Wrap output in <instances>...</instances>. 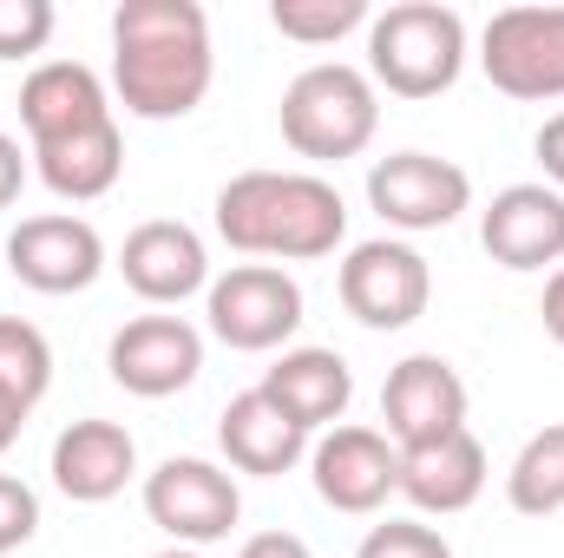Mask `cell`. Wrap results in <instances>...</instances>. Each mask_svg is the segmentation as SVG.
<instances>
[{"mask_svg": "<svg viewBox=\"0 0 564 558\" xmlns=\"http://www.w3.org/2000/svg\"><path fill=\"white\" fill-rule=\"evenodd\" d=\"M217 79L210 13L197 0H126L112 13V93L132 119H191Z\"/></svg>", "mask_w": 564, "mask_h": 558, "instance_id": "1", "label": "cell"}, {"mask_svg": "<svg viewBox=\"0 0 564 558\" xmlns=\"http://www.w3.org/2000/svg\"><path fill=\"white\" fill-rule=\"evenodd\" d=\"M217 237L243 257L315 264L348 237V204L315 171H237L217 191Z\"/></svg>", "mask_w": 564, "mask_h": 558, "instance_id": "2", "label": "cell"}, {"mask_svg": "<svg viewBox=\"0 0 564 558\" xmlns=\"http://www.w3.org/2000/svg\"><path fill=\"white\" fill-rule=\"evenodd\" d=\"M282 144L308 164H341V158H361L375 132H381V93L361 66H341V60H322V66H302L289 86H282Z\"/></svg>", "mask_w": 564, "mask_h": 558, "instance_id": "3", "label": "cell"}, {"mask_svg": "<svg viewBox=\"0 0 564 558\" xmlns=\"http://www.w3.org/2000/svg\"><path fill=\"white\" fill-rule=\"evenodd\" d=\"M466 73V20L440 0H401L368 20V79L394 99H440Z\"/></svg>", "mask_w": 564, "mask_h": 558, "instance_id": "4", "label": "cell"}, {"mask_svg": "<svg viewBox=\"0 0 564 558\" xmlns=\"http://www.w3.org/2000/svg\"><path fill=\"white\" fill-rule=\"evenodd\" d=\"M144 513L158 533H171V546H217L230 539V526L243 519V493L237 473H224L217 460L197 453H171L164 466L144 473Z\"/></svg>", "mask_w": 564, "mask_h": 558, "instance_id": "5", "label": "cell"}, {"mask_svg": "<svg viewBox=\"0 0 564 558\" xmlns=\"http://www.w3.org/2000/svg\"><path fill=\"white\" fill-rule=\"evenodd\" d=\"M210 335L237 355H270L302 329V282L282 264H237L204 289Z\"/></svg>", "mask_w": 564, "mask_h": 558, "instance_id": "6", "label": "cell"}, {"mask_svg": "<svg viewBox=\"0 0 564 558\" xmlns=\"http://www.w3.org/2000/svg\"><path fill=\"white\" fill-rule=\"evenodd\" d=\"M479 66L506 99H564V7H499L479 33Z\"/></svg>", "mask_w": 564, "mask_h": 558, "instance_id": "7", "label": "cell"}, {"mask_svg": "<svg viewBox=\"0 0 564 558\" xmlns=\"http://www.w3.org/2000/svg\"><path fill=\"white\" fill-rule=\"evenodd\" d=\"M368 204H375L381 224L421 237V230L459 224V211H473V178L453 158H433V151H388L368 171Z\"/></svg>", "mask_w": 564, "mask_h": 558, "instance_id": "8", "label": "cell"}, {"mask_svg": "<svg viewBox=\"0 0 564 558\" xmlns=\"http://www.w3.org/2000/svg\"><path fill=\"white\" fill-rule=\"evenodd\" d=\"M335 289H341V309L361 329H408V322H421L426 302H433V270H426V257L414 244L375 237V244L348 250Z\"/></svg>", "mask_w": 564, "mask_h": 558, "instance_id": "9", "label": "cell"}, {"mask_svg": "<svg viewBox=\"0 0 564 558\" xmlns=\"http://www.w3.org/2000/svg\"><path fill=\"white\" fill-rule=\"evenodd\" d=\"M308 480L322 506L368 519L388 506V493H401V447L381 427H328L308 447Z\"/></svg>", "mask_w": 564, "mask_h": 558, "instance_id": "10", "label": "cell"}, {"mask_svg": "<svg viewBox=\"0 0 564 558\" xmlns=\"http://www.w3.org/2000/svg\"><path fill=\"white\" fill-rule=\"evenodd\" d=\"M106 368H112V382H119L126 395H139V401H171V395H184V388L204 375V335H197V322H184V315H132V322L112 335Z\"/></svg>", "mask_w": 564, "mask_h": 558, "instance_id": "11", "label": "cell"}, {"mask_svg": "<svg viewBox=\"0 0 564 558\" xmlns=\"http://www.w3.org/2000/svg\"><path fill=\"white\" fill-rule=\"evenodd\" d=\"M7 270L26 289H40V296H79L106 270V237L73 211L20 217L13 237H7Z\"/></svg>", "mask_w": 564, "mask_h": 558, "instance_id": "12", "label": "cell"}, {"mask_svg": "<svg viewBox=\"0 0 564 558\" xmlns=\"http://www.w3.org/2000/svg\"><path fill=\"white\" fill-rule=\"evenodd\" d=\"M381 433L394 447H426L440 433H459L466 427V382L446 355H408L388 368V388H381Z\"/></svg>", "mask_w": 564, "mask_h": 558, "instance_id": "13", "label": "cell"}, {"mask_svg": "<svg viewBox=\"0 0 564 558\" xmlns=\"http://www.w3.org/2000/svg\"><path fill=\"white\" fill-rule=\"evenodd\" d=\"M479 244L506 270L564 264V191H552V184H506L486 204V217H479Z\"/></svg>", "mask_w": 564, "mask_h": 558, "instance_id": "14", "label": "cell"}, {"mask_svg": "<svg viewBox=\"0 0 564 558\" xmlns=\"http://www.w3.org/2000/svg\"><path fill=\"white\" fill-rule=\"evenodd\" d=\"M119 277L132 282V296L158 302V309H171V302L210 289V250H204V237H197L191 224H177V217H151V224H139V230L126 237V250H119Z\"/></svg>", "mask_w": 564, "mask_h": 558, "instance_id": "15", "label": "cell"}, {"mask_svg": "<svg viewBox=\"0 0 564 558\" xmlns=\"http://www.w3.org/2000/svg\"><path fill=\"white\" fill-rule=\"evenodd\" d=\"M139 480V440L119 420H73L53 440V486L79 506H106Z\"/></svg>", "mask_w": 564, "mask_h": 558, "instance_id": "16", "label": "cell"}, {"mask_svg": "<svg viewBox=\"0 0 564 558\" xmlns=\"http://www.w3.org/2000/svg\"><path fill=\"white\" fill-rule=\"evenodd\" d=\"M112 119V99H106V79L79 60H46L26 73L20 86V126L33 144H59L73 132H93Z\"/></svg>", "mask_w": 564, "mask_h": 558, "instance_id": "17", "label": "cell"}, {"mask_svg": "<svg viewBox=\"0 0 564 558\" xmlns=\"http://www.w3.org/2000/svg\"><path fill=\"white\" fill-rule=\"evenodd\" d=\"M486 493V447L473 427L440 433L426 447H401V500L421 513H466Z\"/></svg>", "mask_w": 564, "mask_h": 558, "instance_id": "18", "label": "cell"}, {"mask_svg": "<svg viewBox=\"0 0 564 558\" xmlns=\"http://www.w3.org/2000/svg\"><path fill=\"white\" fill-rule=\"evenodd\" d=\"M257 388H263L302 433L341 427L348 401H355V375H348V362H341L335 348H282L276 368H263Z\"/></svg>", "mask_w": 564, "mask_h": 558, "instance_id": "19", "label": "cell"}, {"mask_svg": "<svg viewBox=\"0 0 564 558\" xmlns=\"http://www.w3.org/2000/svg\"><path fill=\"white\" fill-rule=\"evenodd\" d=\"M217 447H224V460H230L237 473L276 480V473H289V466L308 453V433L282 415L263 388H243V395L224 408V420H217Z\"/></svg>", "mask_w": 564, "mask_h": 558, "instance_id": "20", "label": "cell"}, {"mask_svg": "<svg viewBox=\"0 0 564 558\" xmlns=\"http://www.w3.org/2000/svg\"><path fill=\"white\" fill-rule=\"evenodd\" d=\"M33 171H40V184H46L53 197H66V204L106 197V191L119 184V171H126L119 119H106V126H93V132H73V139H59V144H33Z\"/></svg>", "mask_w": 564, "mask_h": 558, "instance_id": "21", "label": "cell"}, {"mask_svg": "<svg viewBox=\"0 0 564 558\" xmlns=\"http://www.w3.org/2000/svg\"><path fill=\"white\" fill-rule=\"evenodd\" d=\"M506 500H512V513H525V519L564 513V420H545V427L519 447V460H512V473H506Z\"/></svg>", "mask_w": 564, "mask_h": 558, "instance_id": "22", "label": "cell"}, {"mask_svg": "<svg viewBox=\"0 0 564 558\" xmlns=\"http://www.w3.org/2000/svg\"><path fill=\"white\" fill-rule=\"evenodd\" d=\"M53 388V348L33 322L0 315V401H13L20 415H33Z\"/></svg>", "mask_w": 564, "mask_h": 558, "instance_id": "23", "label": "cell"}, {"mask_svg": "<svg viewBox=\"0 0 564 558\" xmlns=\"http://www.w3.org/2000/svg\"><path fill=\"white\" fill-rule=\"evenodd\" d=\"M368 20V0H270V26L295 46H335Z\"/></svg>", "mask_w": 564, "mask_h": 558, "instance_id": "24", "label": "cell"}, {"mask_svg": "<svg viewBox=\"0 0 564 558\" xmlns=\"http://www.w3.org/2000/svg\"><path fill=\"white\" fill-rule=\"evenodd\" d=\"M53 0H0V60H33L53 40Z\"/></svg>", "mask_w": 564, "mask_h": 558, "instance_id": "25", "label": "cell"}, {"mask_svg": "<svg viewBox=\"0 0 564 558\" xmlns=\"http://www.w3.org/2000/svg\"><path fill=\"white\" fill-rule=\"evenodd\" d=\"M355 558H453V546L433 526H421V519H388V526H375L361 539Z\"/></svg>", "mask_w": 564, "mask_h": 558, "instance_id": "26", "label": "cell"}, {"mask_svg": "<svg viewBox=\"0 0 564 558\" xmlns=\"http://www.w3.org/2000/svg\"><path fill=\"white\" fill-rule=\"evenodd\" d=\"M40 533V493L20 473H0V558L20 552Z\"/></svg>", "mask_w": 564, "mask_h": 558, "instance_id": "27", "label": "cell"}, {"mask_svg": "<svg viewBox=\"0 0 564 558\" xmlns=\"http://www.w3.org/2000/svg\"><path fill=\"white\" fill-rule=\"evenodd\" d=\"M532 151H539V164H545V184H552V191H564V112H552V119L539 126Z\"/></svg>", "mask_w": 564, "mask_h": 558, "instance_id": "28", "label": "cell"}, {"mask_svg": "<svg viewBox=\"0 0 564 558\" xmlns=\"http://www.w3.org/2000/svg\"><path fill=\"white\" fill-rule=\"evenodd\" d=\"M237 558H315V552H308V539H295V533H257V539H243Z\"/></svg>", "mask_w": 564, "mask_h": 558, "instance_id": "29", "label": "cell"}, {"mask_svg": "<svg viewBox=\"0 0 564 558\" xmlns=\"http://www.w3.org/2000/svg\"><path fill=\"white\" fill-rule=\"evenodd\" d=\"M20 184H26V158H20V139H7V132H0V211L20 197Z\"/></svg>", "mask_w": 564, "mask_h": 558, "instance_id": "30", "label": "cell"}, {"mask_svg": "<svg viewBox=\"0 0 564 558\" xmlns=\"http://www.w3.org/2000/svg\"><path fill=\"white\" fill-rule=\"evenodd\" d=\"M539 315H545V335L564 348V264L552 270V282H545V302H539Z\"/></svg>", "mask_w": 564, "mask_h": 558, "instance_id": "31", "label": "cell"}, {"mask_svg": "<svg viewBox=\"0 0 564 558\" xmlns=\"http://www.w3.org/2000/svg\"><path fill=\"white\" fill-rule=\"evenodd\" d=\"M20 408H13V401H0V453H7V447H13V440H20Z\"/></svg>", "mask_w": 564, "mask_h": 558, "instance_id": "32", "label": "cell"}, {"mask_svg": "<svg viewBox=\"0 0 564 558\" xmlns=\"http://www.w3.org/2000/svg\"><path fill=\"white\" fill-rule=\"evenodd\" d=\"M158 558H197V552L191 546H171V552H158Z\"/></svg>", "mask_w": 564, "mask_h": 558, "instance_id": "33", "label": "cell"}]
</instances>
